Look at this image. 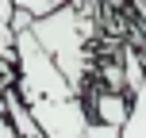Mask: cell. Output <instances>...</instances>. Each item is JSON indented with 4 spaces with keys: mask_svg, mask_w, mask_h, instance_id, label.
Segmentation results:
<instances>
[{
    "mask_svg": "<svg viewBox=\"0 0 146 138\" xmlns=\"http://www.w3.org/2000/svg\"><path fill=\"white\" fill-rule=\"evenodd\" d=\"M15 92L23 108L38 123L46 138H85L88 127V108L85 96L66 81V73L54 65V58L38 46L31 27L15 31Z\"/></svg>",
    "mask_w": 146,
    "mask_h": 138,
    "instance_id": "cell-1",
    "label": "cell"
},
{
    "mask_svg": "<svg viewBox=\"0 0 146 138\" xmlns=\"http://www.w3.org/2000/svg\"><path fill=\"white\" fill-rule=\"evenodd\" d=\"M81 96H85L88 119L115 123V127L127 123V111H131V92H123V88H104V85H88Z\"/></svg>",
    "mask_w": 146,
    "mask_h": 138,
    "instance_id": "cell-2",
    "label": "cell"
},
{
    "mask_svg": "<svg viewBox=\"0 0 146 138\" xmlns=\"http://www.w3.org/2000/svg\"><path fill=\"white\" fill-rule=\"evenodd\" d=\"M142 15V42H146V4H135ZM119 138H146V73L139 81V88L131 92V111H127V123L119 127Z\"/></svg>",
    "mask_w": 146,
    "mask_h": 138,
    "instance_id": "cell-3",
    "label": "cell"
},
{
    "mask_svg": "<svg viewBox=\"0 0 146 138\" xmlns=\"http://www.w3.org/2000/svg\"><path fill=\"white\" fill-rule=\"evenodd\" d=\"M12 4H15V12H27L31 19H38V15H50L54 8L69 4V0H12Z\"/></svg>",
    "mask_w": 146,
    "mask_h": 138,
    "instance_id": "cell-4",
    "label": "cell"
},
{
    "mask_svg": "<svg viewBox=\"0 0 146 138\" xmlns=\"http://www.w3.org/2000/svg\"><path fill=\"white\" fill-rule=\"evenodd\" d=\"M15 54V27L8 15H0V58H12Z\"/></svg>",
    "mask_w": 146,
    "mask_h": 138,
    "instance_id": "cell-5",
    "label": "cell"
},
{
    "mask_svg": "<svg viewBox=\"0 0 146 138\" xmlns=\"http://www.w3.org/2000/svg\"><path fill=\"white\" fill-rule=\"evenodd\" d=\"M85 138H119V127L115 123H100V119H88Z\"/></svg>",
    "mask_w": 146,
    "mask_h": 138,
    "instance_id": "cell-6",
    "label": "cell"
},
{
    "mask_svg": "<svg viewBox=\"0 0 146 138\" xmlns=\"http://www.w3.org/2000/svg\"><path fill=\"white\" fill-rule=\"evenodd\" d=\"M0 138H19V134H15V127H12V123H8V119H4V115H0Z\"/></svg>",
    "mask_w": 146,
    "mask_h": 138,
    "instance_id": "cell-7",
    "label": "cell"
},
{
    "mask_svg": "<svg viewBox=\"0 0 146 138\" xmlns=\"http://www.w3.org/2000/svg\"><path fill=\"white\" fill-rule=\"evenodd\" d=\"M131 4H146V0H131Z\"/></svg>",
    "mask_w": 146,
    "mask_h": 138,
    "instance_id": "cell-8",
    "label": "cell"
}]
</instances>
